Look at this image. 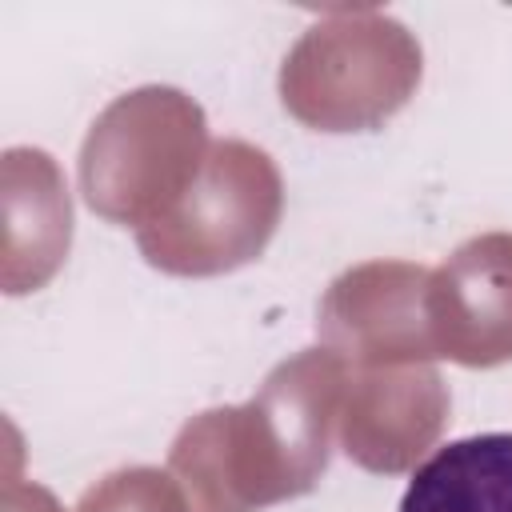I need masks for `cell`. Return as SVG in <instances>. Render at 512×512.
Listing matches in <instances>:
<instances>
[{
	"label": "cell",
	"instance_id": "cell-3",
	"mask_svg": "<svg viewBox=\"0 0 512 512\" xmlns=\"http://www.w3.org/2000/svg\"><path fill=\"white\" fill-rule=\"evenodd\" d=\"M420 80V48L404 24L364 8L308 28L284 60V104L328 132L364 128L396 112Z\"/></svg>",
	"mask_w": 512,
	"mask_h": 512
},
{
	"label": "cell",
	"instance_id": "cell-9",
	"mask_svg": "<svg viewBox=\"0 0 512 512\" xmlns=\"http://www.w3.org/2000/svg\"><path fill=\"white\" fill-rule=\"evenodd\" d=\"M80 512H184V508L168 476L136 468V472L108 476L96 492L84 496Z\"/></svg>",
	"mask_w": 512,
	"mask_h": 512
},
{
	"label": "cell",
	"instance_id": "cell-8",
	"mask_svg": "<svg viewBox=\"0 0 512 512\" xmlns=\"http://www.w3.org/2000/svg\"><path fill=\"white\" fill-rule=\"evenodd\" d=\"M400 512H512V432L436 448L416 468Z\"/></svg>",
	"mask_w": 512,
	"mask_h": 512
},
{
	"label": "cell",
	"instance_id": "cell-1",
	"mask_svg": "<svg viewBox=\"0 0 512 512\" xmlns=\"http://www.w3.org/2000/svg\"><path fill=\"white\" fill-rule=\"evenodd\" d=\"M340 384L332 352H304L280 364L252 404L192 420L172 448L192 512H252L308 492L328 460Z\"/></svg>",
	"mask_w": 512,
	"mask_h": 512
},
{
	"label": "cell",
	"instance_id": "cell-6",
	"mask_svg": "<svg viewBox=\"0 0 512 512\" xmlns=\"http://www.w3.org/2000/svg\"><path fill=\"white\" fill-rule=\"evenodd\" d=\"M428 272L408 264H368L348 272L324 300V336L360 360L436 356L428 332Z\"/></svg>",
	"mask_w": 512,
	"mask_h": 512
},
{
	"label": "cell",
	"instance_id": "cell-5",
	"mask_svg": "<svg viewBox=\"0 0 512 512\" xmlns=\"http://www.w3.org/2000/svg\"><path fill=\"white\" fill-rule=\"evenodd\" d=\"M428 332L436 356L496 364L512 356V236L464 244L428 280Z\"/></svg>",
	"mask_w": 512,
	"mask_h": 512
},
{
	"label": "cell",
	"instance_id": "cell-4",
	"mask_svg": "<svg viewBox=\"0 0 512 512\" xmlns=\"http://www.w3.org/2000/svg\"><path fill=\"white\" fill-rule=\"evenodd\" d=\"M280 180L264 152L216 144L168 216L140 228V248L168 272H220L252 260L272 236Z\"/></svg>",
	"mask_w": 512,
	"mask_h": 512
},
{
	"label": "cell",
	"instance_id": "cell-7",
	"mask_svg": "<svg viewBox=\"0 0 512 512\" xmlns=\"http://www.w3.org/2000/svg\"><path fill=\"white\" fill-rule=\"evenodd\" d=\"M440 420L444 392L432 372H380L352 388L344 444L364 468L400 472L436 436Z\"/></svg>",
	"mask_w": 512,
	"mask_h": 512
},
{
	"label": "cell",
	"instance_id": "cell-2",
	"mask_svg": "<svg viewBox=\"0 0 512 512\" xmlns=\"http://www.w3.org/2000/svg\"><path fill=\"white\" fill-rule=\"evenodd\" d=\"M204 116L172 88L116 100L84 144V196L112 220L156 224L200 176Z\"/></svg>",
	"mask_w": 512,
	"mask_h": 512
}]
</instances>
